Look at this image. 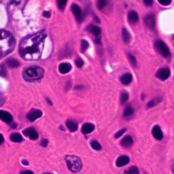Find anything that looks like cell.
Segmentation results:
<instances>
[{"mask_svg": "<svg viewBox=\"0 0 174 174\" xmlns=\"http://www.w3.org/2000/svg\"><path fill=\"white\" fill-rule=\"evenodd\" d=\"M46 37V33L42 31L23 38L19 46L22 57L27 61L39 59L42 55Z\"/></svg>", "mask_w": 174, "mask_h": 174, "instance_id": "1", "label": "cell"}, {"mask_svg": "<svg viewBox=\"0 0 174 174\" xmlns=\"http://www.w3.org/2000/svg\"><path fill=\"white\" fill-rule=\"evenodd\" d=\"M14 38L10 33L2 30L0 38V54L2 57L12 51L14 47Z\"/></svg>", "mask_w": 174, "mask_h": 174, "instance_id": "2", "label": "cell"}, {"mask_svg": "<svg viewBox=\"0 0 174 174\" xmlns=\"http://www.w3.org/2000/svg\"><path fill=\"white\" fill-rule=\"evenodd\" d=\"M44 74V70L39 66H32L25 68L23 71V77L27 81H35L42 79Z\"/></svg>", "mask_w": 174, "mask_h": 174, "instance_id": "3", "label": "cell"}, {"mask_svg": "<svg viewBox=\"0 0 174 174\" xmlns=\"http://www.w3.org/2000/svg\"><path fill=\"white\" fill-rule=\"evenodd\" d=\"M68 169L72 172H78L81 170L82 162L79 157L74 155H67L65 157Z\"/></svg>", "mask_w": 174, "mask_h": 174, "instance_id": "4", "label": "cell"}, {"mask_svg": "<svg viewBox=\"0 0 174 174\" xmlns=\"http://www.w3.org/2000/svg\"><path fill=\"white\" fill-rule=\"evenodd\" d=\"M155 47L157 51L164 57H169L171 52L169 48L161 40H157L155 42Z\"/></svg>", "mask_w": 174, "mask_h": 174, "instance_id": "5", "label": "cell"}, {"mask_svg": "<svg viewBox=\"0 0 174 174\" xmlns=\"http://www.w3.org/2000/svg\"><path fill=\"white\" fill-rule=\"evenodd\" d=\"M42 116V112L39 110L33 109L27 114V118L30 121H34Z\"/></svg>", "mask_w": 174, "mask_h": 174, "instance_id": "6", "label": "cell"}, {"mask_svg": "<svg viewBox=\"0 0 174 174\" xmlns=\"http://www.w3.org/2000/svg\"><path fill=\"white\" fill-rule=\"evenodd\" d=\"M144 23L146 27H148L149 29H153L155 27V16L152 14H149L146 15L144 17Z\"/></svg>", "mask_w": 174, "mask_h": 174, "instance_id": "7", "label": "cell"}, {"mask_svg": "<svg viewBox=\"0 0 174 174\" xmlns=\"http://www.w3.org/2000/svg\"><path fill=\"white\" fill-rule=\"evenodd\" d=\"M170 76V70L167 68H162L159 70L156 73V77L161 80H165Z\"/></svg>", "mask_w": 174, "mask_h": 174, "instance_id": "8", "label": "cell"}, {"mask_svg": "<svg viewBox=\"0 0 174 174\" xmlns=\"http://www.w3.org/2000/svg\"><path fill=\"white\" fill-rule=\"evenodd\" d=\"M23 134L32 140H35L38 138V133L33 128H29L23 131Z\"/></svg>", "mask_w": 174, "mask_h": 174, "instance_id": "9", "label": "cell"}, {"mask_svg": "<svg viewBox=\"0 0 174 174\" xmlns=\"http://www.w3.org/2000/svg\"><path fill=\"white\" fill-rule=\"evenodd\" d=\"M72 10L73 14L76 16L77 20L79 22H82L83 20V16H82V11L79 6L77 4H73L72 6Z\"/></svg>", "mask_w": 174, "mask_h": 174, "instance_id": "10", "label": "cell"}, {"mask_svg": "<svg viewBox=\"0 0 174 174\" xmlns=\"http://www.w3.org/2000/svg\"><path fill=\"white\" fill-rule=\"evenodd\" d=\"M152 133L154 138L157 140H161L163 138V134L161 129H160V126L158 125H156L153 127L152 130Z\"/></svg>", "mask_w": 174, "mask_h": 174, "instance_id": "11", "label": "cell"}, {"mask_svg": "<svg viewBox=\"0 0 174 174\" xmlns=\"http://www.w3.org/2000/svg\"><path fill=\"white\" fill-rule=\"evenodd\" d=\"M0 118H1L2 121L6 123H10L13 119L10 114L8 113V112L3 111V110L0 111Z\"/></svg>", "mask_w": 174, "mask_h": 174, "instance_id": "12", "label": "cell"}, {"mask_svg": "<svg viewBox=\"0 0 174 174\" xmlns=\"http://www.w3.org/2000/svg\"><path fill=\"white\" fill-rule=\"evenodd\" d=\"M129 161H130V159L129 157L127 156L123 155V156L118 157V159L116 160V165L117 167H123V166L127 165V164L129 163Z\"/></svg>", "mask_w": 174, "mask_h": 174, "instance_id": "13", "label": "cell"}, {"mask_svg": "<svg viewBox=\"0 0 174 174\" xmlns=\"http://www.w3.org/2000/svg\"><path fill=\"white\" fill-rule=\"evenodd\" d=\"M133 143V140L131 137L127 135L121 140L120 144H121L122 146L125 147V148H129V147L132 146Z\"/></svg>", "mask_w": 174, "mask_h": 174, "instance_id": "14", "label": "cell"}, {"mask_svg": "<svg viewBox=\"0 0 174 174\" xmlns=\"http://www.w3.org/2000/svg\"><path fill=\"white\" fill-rule=\"evenodd\" d=\"M95 129V125L91 123H86L82 127V132L84 134H89Z\"/></svg>", "mask_w": 174, "mask_h": 174, "instance_id": "15", "label": "cell"}, {"mask_svg": "<svg viewBox=\"0 0 174 174\" xmlns=\"http://www.w3.org/2000/svg\"><path fill=\"white\" fill-rule=\"evenodd\" d=\"M132 78V75L130 73H125L120 78V81L124 85H127L131 82Z\"/></svg>", "mask_w": 174, "mask_h": 174, "instance_id": "16", "label": "cell"}, {"mask_svg": "<svg viewBox=\"0 0 174 174\" xmlns=\"http://www.w3.org/2000/svg\"><path fill=\"white\" fill-rule=\"evenodd\" d=\"M72 69V66L69 63H61V65H59V72H61V73H68L70 70Z\"/></svg>", "mask_w": 174, "mask_h": 174, "instance_id": "17", "label": "cell"}, {"mask_svg": "<svg viewBox=\"0 0 174 174\" xmlns=\"http://www.w3.org/2000/svg\"><path fill=\"white\" fill-rule=\"evenodd\" d=\"M88 30L89 31L92 33L93 35H95V36H98L100 35V33H101V29L98 27L95 26L93 25H91L88 27Z\"/></svg>", "mask_w": 174, "mask_h": 174, "instance_id": "18", "label": "cell"}, {"mask_svg": "<svg viewBox=\"0 0 174 174\" xmlns=\"http://www.w3.org/2000/svg\"><path fill=\"white\" fill-rule=\"evenodd\" d=\"M128 19H129L130 22H132V23L138 22V20H139L138 14L135 11H130V12H129Z\"/></svg>", "mask_w": 174, "mask_h": 174, "instance_id": "19", "label": "cell"}, {"mask_svg": "<svg viewBox=\"0 0 174 174\" xmlns=\"http://www.w3.org/2000/svg\"><path fill=\"white\" fill-rule=\"evenodd\" d=\"M66 126L71 132H74L78 129V125L76 122L71 121V120H68L66 122Z\"/></svg>", "mask_w": 174, "mask_h": 174, "instance_id": "20", "label": "cell"}, {"mask_svg": "<svg viewBox=\"0 0 174 174\" xmlns=\"http://www.w3.org/2000/svg\"><path fill=\"white\" fill-rule=\"evenodd\" d=\"M6 64H7V65L10 67V68H17V67L19 66L20 63L17 60L14 59H10L7 60V61H6Z\"/></svg>", "mask_w": 174, "mask_h": 174, "instance_id": "21", "label": "cell"}, {"mask_svg": "<svg viewBox=\"0 0 174 174\" xmlns=\"http://www.w3.org/2000/svg\"><path fill=\"white\" fill-rule=\"evenodd\" d=\"M133 112H134V110H133L132 107L129 105L126 106L125 110H124V116L129 117L133 114Z\"/></svg>", "mask_w": 174, "mask_h": 174, "instance_id": "22", "label": "cell"}, {"mask_svg": "<svg viewBox=\"0 0 174 174\" xmlns=\"http://www.w3.org/2000/svg\"><path fill=\"white\" fill-rule=\"evenodd\" d=\"M10 139L14 142H21L23 140V137L19 133H13V134H12L10 136Z\"/></svg>", "mask_w": 174, "mask_h": 174, "instance_id": "23", "label": "cell"}, {"mask_svg": "<svg viewBox=\"0 0 174 174\" xmlns=\"http://www.w3.org/2000/svg\"><path fill=\"white\" fill-rule=\"evenodd\" d=\"M122 38L124 39V42L125 43H129L130 39V35L129 34V31L125 28L122 29Z\"/></svg>", "mask_w": 174, "mask_h": 174, "instance_id": "24", "label": "cell"}, {"mask_svg": "<svg viewBox=\"0 0 174 174\" xmlns=\"http://www.w3.org/2000/svg\"><path fill=\"white\" fill-rule=\"evenodd\" d=\"M160 101H161V99H160V98L154 99L148 103V104H147V108H152V107H155L157 104H159Z\"/></svg>", "mask_w": 174, "mask_h": 174, "instance_id": "25", "label": "cell"}, {"mask_svg": "<svg viewBox=\"0 0 174 174\" xmlns=\"http://www.w3.org/2000/svg\"><path fill=\"white\" fill-rule=\"evenodd\" d=\"M129 94L127 93L126 92H122L121 93V95H120V103H122V104H124V103H125L127 101H128L129 99Z\"/></svg>", "mask_w": 174, "mask_h": 174, "instance_id": "26", "label": "cell"}, {"mask_svg": "<svg viewBox=\"0 0 174 174\" xmlns=\"http://www.w3.org/2000/svg\"><path fill=\"white\" fill-rule=\"evenodd\" d=\"M125 174H139V170L137 167H131L129 170L125 172Z\"/></svg>", "mask_w": 174, "mask_h": 174, "instance_id": "27", "label": "cell"}, {"mask_svg": "<svg viewBox=\"0 0 174 174\" xmlns=\"http://www.w3.org/2000/svg\"><path fill=\"white\" fill-rule=\"evenodd\" d=\"M91 146L93 149L96 150H99L102 149V146L100 145V143L97 141H96V140H93V141H91Z\"/></svg>", "mask_w": 174, "mask_h": 174, "instance_id": "28", "label": "cell"}, {"mask_svg": "<svg viewBox=\"0 0 174 174\" xmlns=\"http://www.w3.org/2000/svg\"><path fill=\"white\" fill-rule=\"evenodd\" d=\"M89 46V43L86 40L82 39L81 41V52H84L87 49Z\"/></svg>", "mask_w": 174, "mask_h": 174, "instance_id": "29", "label": "cell"}, {"mask_svg": "<svg viewBox=\"0 0 174 174\" xmlns=\"http://www.w3.org/2000/svg\"><path fill=\"white\" fill-rule=\"evenodd\" d=\"M106 4H107V2L105 1V0H100V1H98L97 4V8L99 10L103 9L106 6Z\"/></svg>", "mask_w": 174, "mask_h": 174, "instance_id": "30", "label": "cell"}, {"mask_svg": "<svg viewBox=\"0 0 174 174\" xmlns=\"http://www.w3.org/2000/svg\"><path fill=\"white\" fill-rule=\"evenodd\" d=\"M66 4H67V1H60V0H59V1L57 2V5H58V7L60 10H64L65 7V6H66Z\"/></svg>", "mask_w": 174, "mask_h": 174, "instance_id": "31", "label": "cell"}, {"mask_svg": "<svg viewBox=\"0 0 174 174\" xmlns=\"http://www.w3.org/2000/svg\"><path fill=\"white\" fill-rule=\"evenodd\" d=\"M129 58L130 60V62L131 63V64L133 66H135L137 65V61H136V59L135 58L134 56H133L132 55L129 54Z\"/></svg>", "mask_w": 174, "mask_h": 174, "instance_id": "32", "label": "cell"}, {"mask_svg": "<svg viewBox=\"0 0 174 174\" xmlns=\"http://www.w3.org/2000/svg\"><path fill=\"white\" fill-rule=\"evenodd\" d=\"M125 132H126V129H122V130H120L119 131L117 132V133H116V134H115V138H120V137L122 136Z\"/></svg>", "mask_w": 174, "mask_h": 174, "instance_id": "33", "label": "cell"}, {"mask_svg": "<svg viewBox=\"0 0 174 174\" xmlns=\"http://www.w3.org/2000/svg\"><path fill=\"white\" fill-rule=\"evenodd\" d=\"M76 65H77V67L78 68H82V67L84 65V62L82 59H76Z\"/></svg>", "mask_w": 174, "mask_h": 174, "instance_id": "34", "label": "cell"}, {"mask_svg": "<svg viewBox=\"0 0 174 174\" xmlns=\"http://www.w3.org/2000/svg\"><path fill=\"white\" fill-rule=\"evenodd\" d=\"M0 74H1V76L3 77L6 76V70L3 65H2L1 68H0Z\"/></svg>", "mask_w": 174, "mask_h": 174, "instance_id": "35", "label": "cell"}, {"mask_svg": "<svg viewBox=\"0 0 174 174\" xmlns=\"http://www.w3.org/2000/svg\"><path fill=\"white\" fill-rule=\"evenodd\" d=\"M159 2L160 4L163 6H167L171 4L172 1L171 0H164V1H161V0H159Z\"/></svg>", "mask_w": 174, "mask_h": 174, "instance_id": "36", "label": "cell"}, {"mask_svg": "<svg viewBox=\"0 0 174 174\" xmlns=\"http://www.w3.org/2000/svg\"><path fill=\"white\" fill-rule=\"evenodd\" d=\"M48 140L47 139H43L42 141L41 142V145L43 146V147H46L48 145Z\"/></svg>", "mask_w": 174, "mask_h": 174, "instance_id": "37", "label": "cell"}, {"mask_svg": "<svg viewBox=\"0 0 174 174\" xmlns=\"http://www.w3.org/2000/svg\"><path fill=\"white\" fill-rule=\"evenodd\" d=\"M143 2H144V4L146 5V6H151L152 4H153V2L152 1V0H145V1H143Z\"/></svg>", "mask_w": 174, "mask_h": 174, "instance_id": "38", "label": "cell"}, {"mask_svg": "<svg viewBox=\"0 0 174 174\" xmlns=\"http://www.w3.org/2000/svg\"><path fill=\"white\" fill-rule=\"evenodd\" d=\"M51 12H48V11H44L43 12V15L45 16V17L46 18H49L50 16H51Z\"/></svg>", "mask_w": 174, "mask_h": 174, "instance_id": "39", "label": "cell"}, {"mask_svg": "<svg viewBox=\"0 0 174 174\" xmlns=\"http://www.w3.org/2000/svg\"><path fill=\"white\" fill-rule=\"evenodd\" d=\"M93 18H94V20H95V21L96 23H100V20L99 19L97 16L95 14H94V16H93Z\"/></svg>", "mask_w": 174, "mask_h": 174, "instance_id": "40", "label": "cell"}, {"mask_svg": "<svg viewBox=\"0 0 174 174\" xmlns=\"http://www.w3.org/2000/svg\"><path fill=\"white\" fill-rule=\"evenodd\" d=\"M95 42H96V44H102V42H101V38H96V39H95Z\"/></svg>", "mask_w": 174, "mask_h": 174, "instance_id": "41", "label": "cell"}, {"mask_svg": "<svg viewBox=\"0 0 174 174\" xmlns=\"http://www.w3.org/2000/svg\"><path fill=\"white\" fill-rule=\"evenodd\" d=\"M21 174H33V173L31 171H25V172H22Z\"/></svg>", "mask_w": 174, "mask_h": 174, "instance_id": "42", "label": "cell"}, {"mask_svg": "<svg viewBox=\"0 0 174 174\" xmlns=\"http://www.w3.org/2000/svg\"><path fill=\"white\" fill-rule=\"evenodd\" d=\"M22 163L23 164V165H29V162L27 161V160H22Z\"/></svg>", "mask_w": 174, "mask_h": 174, "instance_id": "43", "label": "cell"}, {"mask_svg": "<svg viewBox=\"0 0 174 174\" xmlns=\"http://www.w3.org/2000/svg\"><path fill=\"white\" fill-rule=\"evenodd\" d=\"M46 101H47V102H48V103H49V104H50V105H52V102H51V100L48 99V98L46 99Z\"/></svg>", "mask_w": 174, "mask_h": 174, "instance_id": "44", "label": "cell"}, {"mask_svg": "<svg viewBox=\"0 0 174 174\" xmlns=\"http://www.w3.org/2000/svg\"><path fill=\"white\" fill-rule=\"evenodd\" d=\"M1 138H2V140H1V142H0V143H1V144H2V143H3V142H4V138H3V136H2V135H1Z\"/></svg>", "mask_w": 174, "mask_h": 174, "instance_id": "45", "label": "cell"}, {"mask_svg": "<svg viewBox=\"0 0 174 174\" xmlns=\"http://www.w3.org/2000/svg\"><path fill=\"white\" fill-rule=\"evenodd\" d=\"M83 88L82 86H76V89H82Z\"/></svg>", "mask_w": 174, "mask_h": 174, "instance_id": "46", "label": "cell"}, {"mask_svg": "<svg viewBox=\"0 0 174 174\" xmlns=\"http://www.w3.org/2000/svg\"><path fill=\"white\" fill-rule=\"evenodd\" d=\"M11 126L12 127V128H16V127L17 126V125H16V124H13L12 125H11Z\"/></svg>", "mask_w": 174, "mask_h": 174, "instance_id": "47", "label": "cell"}, {"mask_svg": "<svg viewBox=\"0 0 174 174\" xmlns=\"http://www.w3.org/2000/svg\"><path fill=\"white\" fill-rule=\"evenodd\" d=\"M172 172H173V173L174 174V165H173V166L172 167Z\"/></svg>", "mask_w": 174, "mask_h": 174, "instance_id": "48", "label": "cell"}, {"mask_svg": "<svg viewBox=\"0 0 174 174\" xmlns=\"http://www.w3.org/2000/svg\"><path fill=\"white\" fill-rule=\"evenodd\" d=\"M43 174H52V173H43Z\"/></svg>", "mask_w": 174, "mask_h": 174, "instance_id": "49", "label": "cell"}, {"mask_svg": "<svg viewBox=\"0 0 174 174\" xmlns=\"http://www.w3.org/2000/svg\"><path fill=\"white\" fill-rule=\"evenodd\" d=\"M146 174H147V173H146Z\"/></svg>", "mask_w": 174, "mask_h": 174, "instance_id": "50", "label": "cell"}]
</instances>
